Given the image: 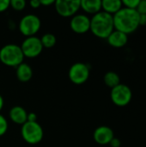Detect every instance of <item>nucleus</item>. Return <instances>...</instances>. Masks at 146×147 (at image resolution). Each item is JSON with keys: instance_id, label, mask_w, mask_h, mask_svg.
<instances>
[{"instance_id": "nucleus-1", "label": "nucleus", "mask_w": 146, "mask_h": 147, "mask_svg": "<svg viewBox=\"0 0 146 147\" xmlns=\"http://www.w3.org/2000/svg\"><path fill=\"white\" fill-rule=\"evenodd\" d=\"M114 29L126 34L133 33L139 27V14L135 9L123 7L113 16Z\"/></svg>"}, {"instance_id": "nucleus-2", "label": "nucleus", "mask_w": 146, "mask_h": 147, "mask_svg": "<svg viewBox=\"0 0 146 147\" xmlns=\"http://www.w3.org/2000/svg\"><path fill=\"white\" fill-rule=\"evenodd\" d=\"M92 34L101 39H107L114 30L113 16L104 11H100L90 19V29Z\"/></svg>"}, {"instance_id": "nucleus-3", "label": "nucleus", "mask_w": 146, "mask_h": 147, "mask_svg": "<svg viewBox=\"0 0 146 147\" xmlns=\"http://www.w3.org/2000/svg\"><path fill=\"white\" fill-rule=\"evenodd\" d=\"M24 55L21 47L15 44H7L0 49V61L9 67H17L23 63Z\"/></svg>"}, {"instance_id": "nucleus-4", "label": "nucleus", "mask_w": 146, "mask_h": 147, "mask_svg": "<svg viewBox=\"0 0 146 147\" xmlns=\"http://www.w3.org/2000/svg\"><path fill=\"white\" fill-rule=\"evenodd\" d=\"M21 134L25 142L30 145L40 143L44 136V131L40 124L35 122H25L22 126Z\"/></svg>"}, {"instance_id": "nucleus-5", "label": "nucleus", "mask_w": 146, "mask_h": 147, "mask_svg": "<svg viewBox=\"0 0 146 147\" xmlns=\"http://www.w3.org/2000/svg\"><path fill=\"white\" fill-rule=\"evenodd\" d=\"M41 26V22L40 18L32 14L24 16L19 22V30L26 37L35 36L39 32Z\"/></svg>"}, {"instance_id": "nucleus-6", "label": "nucleus", "mask_w": 146, "mask_h": 147, "mask_svg": "<svg viewBox=\"0 0 146 147\" xmlns=\"http://www.w3.org/2000/svg\"><path fill=\"white\" fill-rule=\"evenodd\" d=\"M90 68L89 66L82 62H77L73 64L69 70V78L70 80L77 85L83 84L89 78Z\"/></svg>"}, {"instance_id": "nucleus-7", "label": "nucleus", "mask_w": 146, "mask_h": 147, "mask_svg": "<svg viewBox=\"0 0 146 147\" xmlns=\"http://www.w3.org/2000/svg\"><path fill=\"white\" fill-rule=\"evenodd\" d=\"M110 97L114 105L118 107H125L130 103L133 93L127 85L120 84L116 87L111 89Z\"/></svg>"}, {"instance_id": "nucleus-8", "label": "nucleus", "mask_w": 146, "mask_h": 147, "mask_svg": "<svg viewBox=\"0 0 146 147\" xmlns=\"http://www.w3.org/2000/svg\"><path fill=\"white\" fill-rule=\"evenodd\" d=\"M21 49L24 55V58H36L38 57L43 50L42 44L40 42V39L36 36L26 37V39L22 41Z\"/></svg>"}, {"instance_id": "nucleus-9", "label": "nucleus", "mask_w": 146, "mask_h": 147, "mask_svg": "<svg viewBox=\"0 0 146 147\" xmlns=\"http://www.w3.org/2000/svg\"><path fill=\"white\" fill-rule=\"evenodd\" d=\"M54 6L60 16L72 17L80 9V0H57Z\"/></svg>"}, {"instance_id": "nucleus-10", "label": "nucleus", "mask_w": 146, "mask_h": 147, "mask_svg": "<svg viewBox=\"0 0 146 147\" xmlns=\"http://www.w3.org/2000/svg\"><path fill=\"white\" fill-rule=\"evenodd\" d=\"M70 26L76 34H85L90 29V18L83 14H77L71 17Z\"/></svg>"}, {"instance_id": "nucleus-11", "label": "nucleus", "mask_w": 146, "mask_h": 147, "mask_svg": "<svg viewBox=\"0 0 146 147\" xmlns=\"http://www.w3.org/2000/svg\"><path fill=\"white\" fill-rule=\"evenodd\" d=\"M114 137V131L112 130V128L107 126L98 127L94 131V134H93L94 140L97 144L102 145V146L109 144Z\"/></svg>"}, {"instance_id": "nucleus-12", "label": "nucleus", "mask_w": 146, "mask_h": 147, "mask_svg": "<svg viewBox=\"0 0 146 147\" xmlns=\"http://www.w3.org/2000/svg\"><path fill=\"white\" fill-rule=\"evenodd\" d=\"M107 40H108V43L111 47H116V48H120L126 45V43L128 41V35L120 31L114 29L110 34V35L107 38Z\"/></svg>"}, {"instance_id": "nucleus-13", "label": "nucleus", "mask_w": 146, "mask_h": 147, "mask_svg": "<svg viewBox=\"0 0 146 147\" xmlns=\"http://www.w3.org/2000/svg\"><path fill=\"white\" fill-rule=\"evenodd\" d=\"M10 120L18 125H23L25 122H27L28 118V113L27 111L21 106H15L10 109L9 113Z\"/></svg>"}, {"instance_id": "nucleus-14", "label": "nucleus", "mask_w": 146, "mask_h": 147, "mask_svg": "<svg viewBox=\"0 0 146 147\" xmlns=\"http://www.w3.org/2000/svg\"><path fill=\"white\" fill-rule=\"evenodd\" d=\"M15 75L20 82H28L33 77V70L31 66L26 63H22L15 67Z\"/></svg>"}, {"instance_id": "nucleus-15", "label": "nucleus", "mask_w": 146, "mask_h": 147, "mask_svg": "<svg viewBox=\"0 0 146 147\" xmlns=\"http://www.w3.org/2000/svg\"><path fill=\"white\" fill-rule=\"evenodd\" d=\"M80 8L88 14L93 16L97 14L102 9L101 0H80Z\"/></svg>"}, {"instance_id": "nucleus-16", "label": "nucleus", "mask_w": 146, "mask_h": 147, "mask_svg": "<svg viewBox=\"0 0 146 147\" xmlns=\"http://www.w3.org/2000/svg\"><path fill=\"white\" fill-rule=\"evenodd\" d=\"M123 8L120 0H103L102 1V9L104 12L114 16Z\"/></svg>"}, {"instance_id": "nucleus-17", "label": "nucleus", "mask_w": 146, "mask_h": 147, "mask_svg": "<svg viewBox=\"0 0 146 147\" xmlns=\"http://www.w3.org/2000/svg\"><path fill=\"white\" fill-rule=\"evenodd\" d=\"M103 81H104V84L111 89L116 87L117 85L120 84V76L114 71L107 72L103 77Z\"/></svg>"}, {"instance_id": "nucleus-18", "label": "nucleus", "mask_w": 146, "mask_h": 147, "mask_svg": "<svg viewBox=\"0 0 146 147\" xmlns=\"http://www.w3.org/2000/svg\"><path fill=\"white\" fill-rule=\"evenodd\" d=\"M40 42L42 44L43 48H52L55 46L57 42V38L53 34L46 33L43 34V36L40 38Z\"/></svg>"}, {"instance_id": "nucleus-19", "label": "nucleus", "mask_w": 146, "mask_h": 147, "mask_svg": "<svg viewBox=\"0 0 146 147\" xmlns=\"http://www.w3.org/2000/svg\"><path fill=\"white\" fill-rule=\"evenodd\" d=\"M26 1L25 0H11L9 1V6L17 11H21L25 9L26 7Z\"/></svg>"}, {"instance_id": "nucleus-20", "label": "nucleus", "mask_w": 146, "mask_h": 147, "mask_svg": "<svg viewBox=\"0 0 146 147\" xmlns=\"http://www.w3.org/2000/svg\"><path fill=\"white\" fill-rule=\"evenodd\" d=\"M8 121L6 118L0 114V137L4 135L6 132L8 131Z\"/></svg>"}, {"instance_id": "nucleus-21", "label": "nucleus", "mask_w": 146, "mask_h": 147, "mask_svg": "<svg viewBox=\"0 0 146 147\" xmlns=\"http://www.w3.org/2000/svg\"><path fill=\"white\" fill-rule=\"evenodd\" d=\"M140 0H123L122 2V5L125 8L130 9H137Z\"/></svg>"}, {"instance_id": "nucleus-22", "label": "nucleus", "mask_w": 146, "mask_h": 147, "mask_svg": "<svg viewBox=\"0 0 146 147\" xmlns=\"http://www.w3.org/2000/svg\"><path fill=\"white\" fill-rule=\"evenodd\" d=\"M136 10L139 15H146V0L139 1Z\"/></svg>"}, {"instance_id": "nucleus-23", "label": "nucleus", "mask_w": 146, "mask_h": 147, "mask_svg": "<svg viewBox=\"0 0 146 147\" xmlns=\"http://www.w3.org/2000/svg\"><path fill=\"white\" fill-rule=\"evenodd\" d=\"M9 7V0H0V12L5 11Z\"/></svg>"}, {"instance_id": "nucleus-24", "label": "nucleus", "mask_w": 146, "mask_h": 147, "mask_svg": "<svg viewBox=\"0 0 146 147\" xmlns=\"http://www.w3.org/2000/svg\"><path fill=\"white\" fill-rule=\"evenodd\" d=\"M109 145H110L111 147H120V146H121V141L118 138L114 137L112 139V140L110 141Z\"/></svg>"}, {"instance_id": "nucleus-25", "label": "nucleus", "mask_w": 146, "mask_h": 147, "mask_svg": "<svg viewBox=\"0 0 146 147\" xmlns=\"http://www.w3.org/2000/svg\"><path fill=\"white\" fill-rule=\"evenodd\" d=\"M27 121L28 122H35L37 121V115L35 113H28V118H27Z\"/></svg>"}, {"instance_id": "nucleus-26", "label": "nucleus", "mask_w": 146, "mask_h": 147, "mask_svg": "<svg viewBox=\"0 0 146 147\" xmlns=\"http://www.w3.org/2000/svg\"><path fill=\"white\" fill-rule=\"evenodd\" d=\"M29 4L33 9H38L41 6L40 0H32L29 2Z\"/></svg>"}, {"instance_id": "nucleus-27", "label": "nucleus", "mask_w": 146, "mask_h": 147, "mask_svg": "<svg viewBox=\"0 0 146 147\" xmlns=\"http://www.w3.org/2000/svg\"><path fill=\"white\" fill-rule=\"evenodd\" d=\"M40 3L43 6H48V5H52L55 3L54 0H40Z\"/></svg>"}, {"instance_id": "nucleus-28", "label": "nucleus", "mask_w": 146, "mask_h": 147, "mask_svg": "<svg viewBox=\"0 0 146 147\" xmlns=\"http://www.w3.org/2000/svg\"><path fill=\"white\" fill-rule=\"evenodd\" d=\"M139 26H146V15H139Z\"/></svg>"}, {"instance_id": "nucleus-29", "label": "nucleus", "mask_w": 146, "mask_h": 147, "mask_svg": "<svg viewBox=\"0 0 146 147\" xmlns=\"http://www.w3.org/2000/svg\"><path fill=\"white\" fill-rule=\"evenodd\" d=\"M3 104H4V102H3V96L0 95V111L3 109Z\"/></svg>"}]
</instances>
